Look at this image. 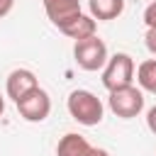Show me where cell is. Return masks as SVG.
Returning <instances> with one entry per match:
<instances>
[{
    "label": "cell",
    "mask_w": 156,
    "mask_h": 156,
    "mask_svg": "<svg viewBox=\"0 0 156 156\" xmlns=\"http://www.w3.org/2000/svg\"><path fill=\"white\" fill-rule=\"evenodd\" d=\"M66 105H68L71 117L78 124H83V127H95V124L102 122L105 107H102L100 98L95 93H90V90H73L68 95V102Z\"/></svg>",
    "instance_id": "cell-1"
},
{
    "label": "cell",
    "mask_w": 156,
    "mask_h": 156,
    "mask_svg": "<svg viewBox=\"0 0 156 156\" xmlns=\"http://www.w3.org/2000/svg\"><path fill=\"white\" fill-rule=\"evenodd\" d=\"M73 58H76L78 68H83V71H100V68H105V63H107L110 56H107L105 41L98 34H93L88 39H78L76 41Z\"/></svg>",
    "instance_id": "cell-2"
},
{
    "label": "cell",
    "mask_w": 156,
    "mask_h": 156,
    "mask_svg": "<svg viewBox=\"0 0 156 156\" xmlns=\"http://www.w3.org/2000/svg\"><path fill=\"white\" fill-rule=\"evenodd\" d=\"M132 80H134V58L122 51L110 56L102 68V85L107 90H117V88L132 85Z\"/></svg>",
    "instance_id": "cell-3"
},
{
    "label": "cell",
    "mask_w": 156,
    "mask_h": 156,
    "mask_svg": "<svg viewBox=\"0 0 156 156\" xmlns=\"http://www.w3.org/2000/svg\"><path fill=\"white\" fill-rule=\"evenodd\" d=\"M107 105L110 110L122 117V119H132L136 117L141 110H144V93L134 85H124V88H117V90H110V98H107Z\"/></svg>",
    "instance_id": "cell-4"
},
{
    "label": "cell",
    "mask_w": 156,
    "mask_h": 156,
    "mask_svg": "<svg viewBox=\"0 0 156 156\" xmlns=\"http://www.w3.org/2000/svg\"><path fill=\"white\" fill-rule=\"evenodd\" d=\"M17 105V112H20V117L22 119H27V122H44L46 117H49V112H51V98H49V93L44 90V88H34V90H29L22 100H17L15 102Z\"/></svg>",
    "instance_id": "cell-5"
},
{
    "label": "cell",
    "mask_w": 156,
    "mask_h": 156,
    "mask_svg": "<svg viewBox=\"0 0 156 156\" xmlns=\"http://www.w3.org/2000/svg\"><path fill=\"white\" fill-rule=\"evenodd\" d=\"M56 156H110V154L100 146H93L85 136H80L76 132H68L58 139Z\"/></svg>",
    "instance_id": "cell-6"
},
{
    "label": "cell",
    "mask_w": 156,
    "mask_h": 156,
    "mask_svg": "<svg viewBox=\"0 0 156 156\" xmlns=\"http://www.w3.org/2000/svg\"><path fill=\"white\" fill-rule=\"evenodd\" d=\"M39 85V80H37V76L29 71V68H15L10 76H7V80H5V93H7V98L10 100H22L29 90H34Z\"/></svg>",
    "instance_id": "cell-7"
},
{
    "label": "cell",
    "mask_w": 156,
    "mask_h": 156,
    "mask_svg": "<svg viewBox=\"0 0 156 156\" xmlns=\"http://www.w3.org/2000/svg\"><path fill=\"white\" fill-rule=\"evenodd\" d=\"M41 2L54 27H63L66 22L80 15V0H41Z\"/></svg>",
    "instance_id": "cell-8"
},
{
    "label": "cell",
    "mask_w": 156,
    "mask_h": 156,
    "mask_svg": "<svg viewBox=\"0 0 156 156\" xmlns=\"http://www.w3.org/2000/svg\"><path fill=\"white\" fill-rule=\"evenodd\" d=\"M95 29H98V24H95V17L93 15H78V17H73L71 22H66L63 27H58V32L61 34H66V37H71V39H88V37H93L95 34Z\"/></svg>",
    "instance_id": "cell-9"
},
{
    "label": "cell",
    "mask_w": 156,
    "mask_h": 156,
    "mask_svg": "<svg viewBox=\"0 0 156 156\" xmlns=\"http://www.w3.org/2000/svg\"><path fill=\"white\" fill-rule=\"evenodd\" d=\"M88 7L95 20L107 22V20H117L124 12V0H88Z\"/></svg>",
    "instance_id": "cell-10"
},
{
    "label": "cell",
    "mask_w": 156,
    "mask_h": 156,
    "mask_svg": "<svg viewBox=\"0 0 156 156\" xmlns=\"http://www.w3.org/2000/svg\"><path fill=\"white\" fill-rule=\"evenodd\" d=\"M136 83L141 90L156 95V58H146L136 68Z\"/></svg>",
    "instance_id": "cell-11"
},
{
    "label": "cell",
    "mask_w": 156,
    "mask_h": 156,
    "mask_svg": "<svg viewBox=\"0 0 156 156\" xmlns=\"http://www.w3.org/2000/svg\"><path fill=\"white\" fill-rule=\"evenodd\" d=\"M144 24L151 29V27H156V0L144 10Z\"/></svg>",
    "instance_id": "cell-12"
},
{
    "label": "cell",
    "mask_w": 156,
    "mask_h": 156,
    "mask_svg": "<svg viewBox=\"0 0 156 156\" xmlns=\"http://www.w3.org/2000/svg\"><path fill=\"white\" fill-rule=\"evenodd\" d=\"M144 44H146V49L156 56V27H151V29H146V37H144Z\"/></svg>",
    "instance_id": "cell-13"
},
{
    "label": "cell",
    "mask_w": 156,
    "mask_h": 156,
    "mask_svg": "<svg viewBox=\"0 0 156 156\" xmlns=\"http://www.w3.org/2000/svg\"><path fill=\"white\" fill-rule=\"evenodd\" d=\"M146 127H149V129L156 134V105H154V107L146 112Z\"/></svg>",
    "instance_id": "cell-14"
},
{
    "label": "cell",
    "mask_w": 156,
    "mask_h": 156,
    "mask_svg": "<svg viewBox=\"0 0 156 156\" xmlns=\"http://www.w3.org/2000/svg\"><path fill=\"white\" fill-rule=\"evenodd\" d=\"M15 7V0H0V20L5 15H10V10Z\"/></svg>",
    "instance_id": "cell-15"
},
{
    "label": "cell",
    "mask_w": 156,
    "mask_h": 156,
    "mask_svg": "<svg viewBox=\"0 0 156 156\" xmlns=\"http://www.w3.org/2000/svg\"><path fill=\"white\" fill-rule=\"evenodd\" d=\"M2 112H5V98H2V93H0V117H2Z\"/></svg>",
    "instance_id": "cell-16"
}]
</instances>
